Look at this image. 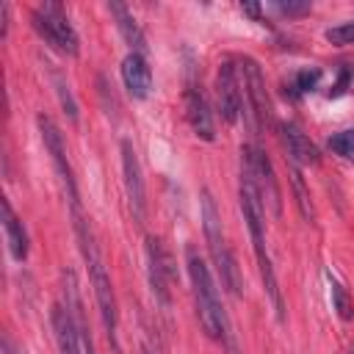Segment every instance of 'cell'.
<instances>
[{
  "instance_id": "6da1fadb",
  "label": "cell",
  "mask_w": 354,
  "mask_h": 354,
  "mask_svg": "<svg viewBox=\"0 0 354 354\" xmlns=\"http://www.w3.org/2000/svg\"><path fill=\"white\" fill-rule=\"evenodd\" d=\"M238 196H241V213H243V221L249 227V235H252V249H254V257H257V268H260V277H263V288H266V296L277 313V321H285V301H282V290H279V282H277V274H274V266H271V254H268V246H266V207H263V194L257 188V180L252 174V169L243 163L241 169V188H238Z\"/></svg>"
},
{
  "instance_id": "7a4b0ae2",
  "label": "cell",
  "mask_w": 354,
  "mask_h": 354,
  "mask_svg": "<svg viewBox=\"0 0 354 354\" xmlns=\"http://www.w3.org/2000/svg\"><path fill=\"white\" fill-rule=\"evenodd\" d=\"M72 221H75V235H77V243H80V254L86 260V268H88V279H91V288H94V299H97V307H100V318L105 324V332L113 343V348L119 351L116 346V296H113V285H111V277H108V268L102 263V254H100V246L94 241V232H91V224L86 221L83 210L72 213Z\"/></svg>"
},
{
  "instance_id": "3957f363",
  "label": "cell",
  "mask_w": 354,
  "mask_h": 354,
  "mask_svg": "<svg viewBox=\"0 0 354 354\" xmlns=\"http://www.w3.org/2000/svg\"><path fill=\"white\" fill-rule=\"evenodd\" d=\"M185 266H188V277H191V285H194L199 324L207 332V337L221 340V346H224L227 340H232V326H230V318L221 307V296H218V288L213 282V274H210L207 263L199 257V252L194 246L185 249Z\"/></svg>"
},
{
  "instance_id": "277c9868",
  "label": "cell",
  "mask_w": 354,
  "mask_h": 354,
  "mask_svg": "<svg viewBox=\"0 0 354 354\" xmlns=\"http://www.w3.org/2000/svg\"><path fill=\"white\" fill-rule=\"evenodd\" d=\"M202 227H205V241H207V246H210V254H213V263H216V268H218V277H221L224 288H227L232 296H241L243 279H241V271H238V263H235L232 252H230L227 243H224L221 216H218L216 202H213V196H210L207 188L202 191Z\"/></svg>"
},
{
  "instance_id": "5b68a950",
  "label": "cell",
  "mask_w": 354,
  "mask_h": 354,
  "mask_svg": "<svg viewBox=\"0 0 354 354\" xmlns=\"http://www.w3.org/2000/svg\"><path fill=\"white\" fill-rule=\"evenodd\" d=\"M30 19H33L36 33H39L50 47H55V50L64 53V55H77L80 39H77V33H75V28H72L66 11H64L58 3H44V6H39Z\"/></svg>"
},
{
  "instance_id": "8992f818",
  "label": "cell",
  "mask_w": 354,
  "mask_h": 354,
  "mask_svg": "<svg viewBox=\"0 0 354 354\" xmlns=\"http://www.w3.org/2000/svg\"><path fill=\"white\" fill-rule=\"evenodd\" d=\"M39 130H41V141H44V149L50 152V160L55 166V174L61 177V185L66 191V199H69V207L72 213L80 210V194H77V183H75V174H72V166H69V158H66V147H64V136L58 130V124L50 119V116H39Z\"/></svg>"
},
{
  "instance_id": "52a82bcc",
  "label": "cell",
  "mask_w": 354,
  "mask_h": 354,
  "mask_svg": "<svg viewBox=\"0 0 354 354\" xmlns=\"http://www.w3.org/2000/svg\"><path fill=\"white\" fill-rule=\"evenodd\" d=\"M241 72H243V88L249 100V124L252 133H260L266 119H268V94H266V77L260 72V64L249 55L241 58Z\"/></svg>"
},
{
  "instance_id": "ba28073f",
  "label": "cell",
  "mask_w": 354,
  "mask_h": 354,
  "mask_svg": "<svg viewBox=\"0 0 354 354\" xmlns=\"http://www.w3.org/2000/svg\"><path fill=\"white\" fill-rule=\"evenodd\" d=\"M147 268H149V285H152V296L160 307L171 304V257L163 249L160 238L147 235Z\"/></svg>"
},
{
  "instance_id": "9c48e42d",
  "label": "cell",
  "mask_w": 354,
  "mask_h": 354,
  "mask_svg": "<svg viewBox=\"0 0 354 354\" xmlns=\"http://www.w3.org/2000/svg\"><path fill=\"white\" fill-rule=\"evenodd\" d=\"M241 86H243V80L238 77V66L232 61H224L216 75V102H218V113L227 124L238 122V116H241V105H243Z\"/></svg>"
},
{
  "instance_id": "30bf717a",
  "label": "cell",
  "mask_w": 354,
  "mask_h": 354,
  "mask_svg": "<svg viewBox=\"0 0 354 354\" xmlns=\"http://www.w3.org/2000/svg\"><path fill=\"white\" fill-rule=\"evenodd\" d=\"M119 149H122L124 191H127V199H130L136 221H141L144 213H147V188H144V177H141V163H138V155H136V149H133V144L127 138H122Z\"/></svg>"
},
{
  "instance_id": "8fae6325",
  "label": "cell",
  "mask_w": 354,
  "mask_h": 354,
  "mask_svg": "<svg viewBox=\"0 0 354 354\" xmlns=\"http://www.w3.org/2000/svg\"><path fill=\"white\" fill-rule=\"evenodd\" d=\"M241 155H243V163L252 169V174H254V180H257V188H260L263 199H268L274 216H279V185H277V177H274V169H271L266 152H263L260 147H243Z\"/></svg>"
},
{
  "instance_id": "7c38bea8",
  "label": "cell",
  "mask_w": 354,
  "mask_h": 354,
  "mask_svg": "<svg viewBox=\"0 0 354 354\" xmlns=\"http://www.w3.org/2000/svg\"><path fill=\"white\" fill-rule=\"evenodd\" d=\"M50 321H53L58 354H83V335H80L83 329H80L77 318L72 315V310L66 304H53Z\"/></svg>"
},
{
  "instance_id": "4fadbf2b",
  "label": "cell",
  "mask_w": 354,
  "mask_h": 354,
  "mask_svg": "<svg viewBox=\"0 0 354 354\" xmlns=\"http://www.w3.org/2000/svg\"><path fill=\"white\" fill-rule=\"evenodd\" d=\"M122 83L133 100H147L152 91V69L141 53H127L122 61Z\"/></svg>"
},
{
  "instance_id": "5bb4252c",
  "label": "cell",
  "mask_w": 354,
  "mask_h": 354,
  "mask_svg": "<svg viewBox=\"0 0 354 354\" xmlns=\"http://www.w3.org/2000/svg\"><path fill=\"white\" fill-rule=\"evenodd\" d=\"M185 119L191 124V130L205 138V141H213L216 138V124H213V113H210V105L205 100V94L191 86L185 88Z\"/></svg>"
},
{
  "instance_id": "9a60e30c",
  "label": "cell",
  "mask_w": 354,
  "mask_h": 354,
  "mask_svg": "<svg viewBox=\"0 0 354 354\" xmlns=\"http://www.w3.org/2000/svg\"><path fill=\"white\" fill-rule=\"evenodd\" d=\"M282 144H285V149H288V160L296 163V166H315V163L321 160L318 147H315V144L301 133V127L293 124V122H285V124H282Z\"/></svg>"
},
{
  "instance_id": "2e32d148",
  "label": "cell",
  "mask_w": 354,
  "mask_h": 354,
  "mask_svg": "<svg viewBox=\"0 0 354 354\" xmlns=\"http://www.w3.org/2000/svg\"><path fill=\"white\" fill-rule=\"evenodd\" d=\"M108 11L113 14L122 39L130 44V53H141V55H144V53H147V39H144V30L138 28L133 11H130L124 3H108Z\"/></svg>"
},
{
  "instance_id": "e0dca14e",
  "label": "cell",
  "mask_w": 354,
  "mask_h": 354,
  "mask_svg": "<svg viewBox=\"0 0 354 354\" xmlns=\"http://www.w3.org/2000/svg\"><path fill=\"white\" fill-rule=\"evenodd\" d=\"M3 230H6V241H8V249H11V257L14 260H25L28 257V232L22 227V221L17 218L14 207L8 199H3Z\"/></svg>"
},
{
  "instance_id": "ac0fdd59",
  "label": "cell",
  "mask_w": 354,
  "mask_h": 354,
  "mask_svg": "<svg viewBox=\"0 0 354 354\" xmlns=\"http://www.w3.org/2000/svg\"><path fill=\"white\" fill-rule=\"evenodd\" d=\"M326 282H329V299H332V310L343 318V321H351L354 318V301L346 290V285L340 279H335L332 274H326Z\"/></svg>"
},
{
  "instance_id": "d6986e66",
  "label": "cell",
  "mask_w": 354,
  "mask_h": 354,
  "mask_svg": "<svg viewBox=\"0 0 354 354\" xmlns=\"http://www.w3.org/2000/svg\"><path fill=\"white\" fill-rule=\"evenodd\" d=\"M50 77H53V86H55V94H58V102H61L64 113H66L72 122H77V102H75V97H72V91H69V83L64 80V75H61L58 69H50Z\"/></svg>"
},
{
  "instance_id": "ffe728a7",
  "label": "cell",
  "mask_w": 354,
  "mask_h": 354,
  "mask_svg": "<svg viewBox=\"0 0 354 354\" xmlns=\"http://www.w3.org/2000/svg\"><path fill=\"white\" fill-rule=\"evenodd\" d=\"M290 185H293L296 205H299L301 216H304L307 221H313V218H315V216H313V202H310V194H307V188H304V180H301V171H299L296 163H290Z\"/></svg>"
},
{
  "instance_id": "44dd1931",
  "label": "cell",
  "mask_w": 354,
  "mask_h": 354,
  "mask_svg": "<svg viewBox=\"0 0 354 354\" xmlns=\"http://www.w3.org/2000/svg\"><path fill=\"white\" fill-rule=\"evenodd\" d=\"M318 80H321V69H318V66H304V69H299L296 77H293V83H290V97H301V94L313 91V88L318 86Z\"/></svg>"
},
{
  "instance_id": "7402d4cb",
  "label": "cell",
  "mask_w": 354,
  "mask_h": 354,
  "mask_svg": "<svg viewBox=\"0 0 354 354\" xmlns=\"http://www.w3.org/2000/svg\"><path fill=\"white\" fill-rule=\"evenodd\" d=\"M329 149H332L335 155L351 160V158H354V130H340V133H335V136L329 138Z\"/></svg>"
},
{
  "instance_id": "603a6c76",
  "label": "cell",
  "mask_w": 354,
  "mask_h": 354,
  "mask_svg": "<svg viewBox=\"0 0 354 354\" xmlns=\"http://www.w3.org/2000/svg\"><path fill=\"white\" fill-rule=\"evenodd\" d=\"M324 36H326V41H329V44H337V47L354 44V19L340 22V25H335V28H326V30H324Z\"/></svg>"
},
{
  "instance_id": "cb8c5ba5",
  "label": "cell",
  "mask_w": 354,
  "mask_h": 354,
  "mask_svg": "<svg viewBox=\"0 0 354 354\" xmlns=\"http://www.w3.org/2000/svg\"><path fill=\"white\" fill-rule=\"evenodd\" d=\"M277 11L279 14H285V17H301V14H310V3L307 0H301V3H296V0H279L277 3Z\"/></svg>"
},
{
  "instance_id": "d4e9b609",
  "label": "cell",
  "mask_w": 354,
  "mask_h": 354,
  "mask_svg": "<svg viewBox=\"0 0 354 354\" xmlns=\"http://www.w3.org/2000/svg\"><path fill=\"white\" fill-rule=\"evenodd\" d=\"M346 86H348V69H340V80L332 86V91H329V97H340L343 91H346Z\"/></svg>"
},
{
  "instance_id": "484cf974",
  "label": "cell",
  "mask_w": 354,
  "mask_h": 354,
  "mask_svg": "<svg viewBox=\"0 0 354 354\" xmlns=\"http://www.w3.org/2000/svg\"><path fill=\"white\" fill-rule=\"evenodd\" d=\"M3 354H25V351L11 340V335H3Z\"/></svg>"
},
{
  "instance_id": "4316f807",
  "label": "cell",
  "mask_w": 354,
  "mask_h": 354,
  "mask_svg": "<svg viewBox=\"0 0 354 354\" xmlns=\"http://www.w3.org/2000/svg\"><path fill=\"white\" fill-rule=\"evenodd\" d=\"M241 11H243V14H249V17H254V19H263V8H260L257 3H243V6H241Z\"/></svg>"
},
{
  "instance_id": "83f0119b",
  "label": "cell",
  "mask_w": 354,
  "mask_h": 354,
  "mask_svg": "<svg viewBox=\"0 0 354 354\" xmlns=\"http://www.w3.org/2000/svg\"><path fill=\"white\" fill-rule=\"evenodd\" d=\"M80 335H83V354H97V351H94V343H91L88 329H86V332H80Z\"/></svg>"
},
{
  "instance_id": "f1b7e54d",
  "label": "cell",
  "mask_w": 354,
  "mask_h": 354,
  "mask_svg": "<svg viewBox=\"0 0 354 354\" xmlns=\"http://www.w3.org/2000/svg\"><path fill=\"white\" fill-rule=\"evenodd\" d=\"M144 354H152V351H147V348H144Z\"/></svg>"
}]
</instances>
